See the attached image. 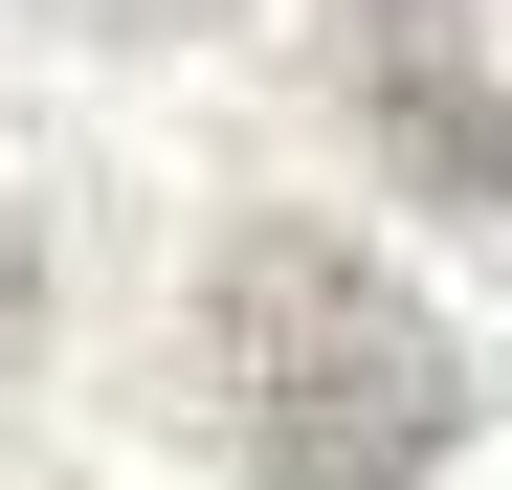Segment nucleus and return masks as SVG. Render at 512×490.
<instances>
[{
	"mask_svg": "<svg viewBox=\"0 0 512 490\" xmlns=\"http://www.w3.org/2000/svg\"><path fill=\"white\" fill-rule=\"evenodd\" d=\"M201 424L268 468V490H401L468 446V357L379 245L334 223H245L201 268Z\"/></svg>",
	"mask_w": 512,
	"mask_h": 490,
	"instance_id": "1",
	"label": "nucleus"
},
{
	"mask_svg": "<svg viewBox=\"0 0 512 490\" xmlns=\"http://www.w3.org/2000/svg\"><path fill=\"white\" fill-rule=\"evenodd\" d=\"M379 112H401V156H423L446 201L512 223V90H468V67H401V45H379Z\"/></svg>",
	"mask_w": 512,
	"mask_h": 490,
	"instance_id": "2",
	"label": "nucleus"
},
{
	"mask_svg": "<svg viewBox=\"0 0 512 490\" xmlns=\"http://www.w3.org/2000/svg\"><path fill=\"white\" fill-rule=\"evenodd\" d=\"M23 335H45V223L0 201V357H23Z\"/></svg>",
	"mask_w": 512,
	"mask_h": 490,
	"instance_id": "3",
	"label": "nucleus"
}]
</instances>
